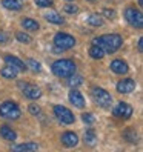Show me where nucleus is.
Masks as SVG:
<instances>
[{"label": "nucleus", "instance_id": "f8f14e48", "mask_svg": "<svg viewBox=\"0 0 143 152\" xmlns=\"http://www.w3.org/2000/svg\"><path fill=\"white\" fill-rule=\"evenodd\" d=\"M68 97H69V102L73 103L76 108H83V106H85V98H83L82 94L77 91V89L73 88V91H69V95Z\"/></svg>", "mask_w": 143, "mask_h": 152}, {"label": "nucleus", "instance_id": "f257e3e1", "mask_svg": "<svg viewBox=\"0 0 143 152\" xmlns=\"http://www.w3.org/2000/svg\"><path fill=\"white\" fill-rule=\"evenodd\" d=\"M122 43H123V39L119 34H105V35L95 37L92 40V45L102 48L105 51V54H112V52H115L122 46Z\"/></svg>", "mask_w": 143, "mask_h": 152}, {"label": "nucleus", "instance_id": "39448f33", "mask_svg": "<svg viewBox=\"0 0 143 152\" xmlns=\"http://www.w3.org/2000/svg\"><path fill=\"white\" fill-rule=\"evenodd\" d=\"M125 19H126V22L134 26V28H142L143 26V15L139 10H136V8H126V11H125Z\"/></svg>", "mask_w": 143, "mask_h": 152}, {"label": "nucleus", "instance_id": "412c9836", "mask_svg": "<svg viewBox=\"0 0 143 152\" xmlns=\"http://www.w3.org/2000/svg\"><path fill=\"white\" fill-rule=\"evenodd\" d=\"M45 19H46L49 23H54V25H62L65 20H63V17H60V14H57V12H48L46 15H45Z\"/></svg>", "mask_w": 143, "mask_h": 152}, {"label": "nucleus", "instance_id": "bb28decb", "mask_svg": "<svg viewBox=\"0 0 143 152\" xmlns=\"http://www.w3.org/2000/svg\"><path fill=\"white\" fill-rule=\"evenodd\" d=\"M26 66H29L32 71H35V72H39V71L42 69V66H40L39 61H35V60H32V58H29L28 61H26Z\"/></svg>", "mask_w": 143, "mask_h": 152}, {"label": "nucleus", "instance_id": "20e7f679", "mask_svg": "<svg viewBox=\"0 0 143 152\" xmlns=\"http://www.w3.org/2000/svg\"><path fill=\"white\" fill-rule=\"evenodd\" d=\"M0 117L6 120H17L20 117V109L14 102H5L0 104Z\"/></svg>", "mask_w": 143, "mask_h": 152}, {"label": "nucleus", "instance_id": "473e14b6", "mask_svg": "<svg viewBox=\"0 0 143 152\" xmlns=\"http://www.w3.org/2000/svg\"><path fill=\"white\" fill-rule=\"evenodd\" d=\"M8 40H10V37H8L6 34H3V32H0V43H6Z\"/></svg>", "mask_w": 143, "mask_h": 152}, {"label": "nucleus", "instance_id": "f704fd0d", "mask_svg": "<svg viewBox=\"0 0 143 152\" xmlns=\"http://www.w3.org/2000/svg\"><path fill=\"white\" fill-rule=\"evenodd\" d=\"M91 2H92V0H91Z\"/></svg>", "mask_w": 143, "mask_h": 152}, {"label": "nucleus", "instance_id": "4be33fe9", "mask_svg": "<svg viewBox=\"0 0 143 152\" xmlns=\"http://www.w3.org/2000/svg\"><path fill=\"white\" fill-rule=\"evenodd\" d=\"M89 56H91L92 58H97V60H100L105 57V51L99 46H95V45H92L91 48H89Z\"/></svg>", "mask_w": 143, "mask_h": 152}, {"label": "nucleus", "instance_id": "cd10ccee", "mask_svg": "<svg viewBox=\"0 0 143 152\" xmlns=\"http://www.w3.org/2000/svg\"><path fill=\"white\" fill-rule=\"evenodd\" d=\"M63 10H65V12H68V14H76V12H78V8H77L76 5H71V3H66V5L63 6Z\"/></svg>", "mask_w": 143, "mask_h": 152}, {"label": "nucleus", "instance_id": "6ab92c4d", "mask_svg": "<svg viewBox=\"0 0 143 152\" xmlns=\"http://www.w3.org/2000/svg\"><path fill=\"white\" fill-rule=\"evenodd\" d=\"M0 74H2L3 78H8V80H12L17 77V71L14 68H11L10 65H6L5 68H2V71H0Z\"/></svg>", "mask_w": 143, "mask_h": 152}, {"label": "nucleus", "instance_id": "0eeeda50", "mask_svg": "<svg viewBox=\"0 0 143 152\" xmlns=\"http://www.w3.org/2000/svg\"><path fill=\"white\" fill-rule=\"evenodd\" d=\"M54 115L59 118V121H62L63 124H71V123H74V120H76L74 114L71 112L68 108L62 106V104L54 106Z\"/></svg>", "mask_w": 143, "mask_h": 152}, {"label": "nucleus", "instance_id": "f3484780", "mask_svg": "<svg viewBox=\"0 0 143 152\" xmlns=\"http://www.w3.org/2000/svg\"><path fill=\"white\" fill-rule=\"evenodd\" d=\"M22 26H23L26 31H31V32H35V31L40 29L39 22H35V20H32V19H23V20H22Z\"/></svg>", "mask_w": 143, "mask_h": 152}, {"label": "nucleus", "instance_id": "a878e982", "mask_svg": "<svg viewBox=\"0 0 143 152\" xmlns=\"http://www.w3.org/2000/svg\"><path fill=\"white\" fill-rule=\"evenodd\" d=\"M123 137L126 138L128 141H131V143H136L137 141V132L134 129H126L123 132Z\"/></svg>", "mask_w": 143, "mask_h": 152}, {"label": "nucleus", "instance_id": "1a4fd4ad", "mask_svg": "<svg viewBox=\"0 0 143 152\" xmlns=\"http://www.w3.org/2000/svg\"><path fill=\"white\" fill-rule=\"evenodd\" d=\"M20 86L23 89V95L28 97L29 100H37V98H40L42 91H40V88H37L35 85H26V83L23 85V83H20Z\"/></svg>", "mask_w": 143, "mask_h": 152}, {"label": "nucleus", "instance_id": "f03ea898", "mask_svg": "<svg viewBox=\"0 0 143 152\" xmlns=\"http://www.w3.org/2000/svg\"><path fill=\"white\" fill-rule=\"evenodd\" d=\"M51 71L54 72V75L62 77V78H68L69 75L76 74V63L69 58H60L54 61L51 66Z\"/></svg>", "mask_w": 143, "mask_h": 152}, {"label": "nucleus", "instance_id": "7ed1b4c3", "mask_svg": "<svg viewBox=\"0 0 143 152\" xmlns=\"http://www.w3.org/2000/svg\"><path fill=\"white\" fill-rule=\"evenodd\" d=\"M91 95H92V100L99 104L100 108H111L112 97L108 91H105L103 88H92Z\"/></svg>", "mask_w": 143, "mask_h": 152}, {"label": "nucleus", "instance_id": "7c9ffc66", "mask_svg": "<svg viewBox=\"0 0 143 152\" xmlns=\"http://www.w3.org/2000/svg\"><path fill=\"white\" fill-rule=\"evenodd\" d=\"M82 120H83L85 123H88V124L94 123V117H92V114H91V112H85V114H82Z\"/></svg>", "mask_w": 143, "mask_h": 152}, {"label": "nucleus", "instance_id": "dca6fc26", "mask_svg": "<svg viewBox=\"0 0 143 152\" xmlns=\"http://www.w3.org/2000/svg\"><path fill=\"white\" fill-rule=\"evenodd\" d=\"M2 5L10 11H20L23 6L20 0H2Z\"/></svg>", "mask_w": 143, "mask_h": 152}, {"label": "nucleus", "instance_id": "72a5a7b5", "mask_svg": "<svg viewBox=\"0 0 143 152\" xmlns=\"http://www.w3.org/2000/svg\"><path fill=\"white\" fill-rule=\"evenodd\" d=\"M137 45H139V51L142 52V46H143V39H139V43H137Z\"/></svg>", "mask_w": 143, "mask_h": 152}, {"label": "nucleus", "instance_id": "a211bd4d", "mask_svg": "<svg viewBox=\"0 0 143 152\" xmlns=\"http://www.w3.org/2000/svg\"><path fill=\"white\" fill-rule=\"evenodd\" d=\"M39 145L37 143H23V145H17L12 148V151L15 152H22V151H37Z\"/></svg>", "mask_w": 143, "mask_h": 152}, {"label": "nucleus", "instance_id": "4468645a", "mask_svg": "<svg viewBox=\"0 0 143 152\" xmlns=\"http://www.w3.org/2000/svg\"><path fill=\"white\" fill-rule=\"evenodd\" d=\"M62 143H63L66 148H74L78 143V137L74 132H65L63 135H62Z\"/></svg>", "mask_w": 143, "mask_h": 152}, {"label": "nucleus", "instance_id": "aec40b11", "mask_svg": "<svg viewBox=\"0 0 143 152\" xmlns=\"http://www.w3.org/2000/svg\"><path fill=\"white\" fill-rule=\"evenodd\" d=\"M83 141H85V145H88V146H95L97 145V135H95V132L91 131V129H89L88 132H85Z\"/></svg>", "mask_w": 143, "mask_h": 152}, {"label": "nucleus", "instance_id": "393cba45", "mask_svg": "<svg viewBox=\"0 0 143 152\" xmlns=\"http://www.w3.org/2000/svg\"><path fill=\"white\" fill-rule=\"evenodd\" d=\"M88 23L91 25V26H102L103 25V19H102V15L92 14V15L88 17Z\"/></svg>", "mask_w": 143, "mask_h": 152}, {"label": "nucleus", "instance_id": "b1692460", "mask_svg": "<svg viewBox=\"0 0 143 152\" xmlns=\"http://www.w3.org/2000/svg\"><path fill=\"white\" fill-rule=\"evenodd\" d=\"M69 80H68V85L71 86V88H76V86H80L83 83V78L80 77V75H76V74H73V75H69L68 77Z\"/></svg>", "mask_w": 143, "mask_h": 152}, {"label": "nucleus", "instance_id": "2f4dec72", "mask_svg": "<svg viewBox=\"0 0 143 152\" xmlns=\"http://www.w3.org/2000/svg\"><path fill=\"white\" fill-rule=\"evenodd\" d=\"M102 15H105L106 17V19H114V17H115V11L114 10H108V8H105V10L102 11Z\"/></svg>", "mask_w": 143, "mask_h": 152}, {"label": "nucleus", "instance_id": "9b49d317", "mask_svg": "<svg viewBox=\"0 0 143 152\" xmlns=\"http://www.w3.org/2000/svg\"><path fill=\"white\" fill-rule=\"evenodd\" d=\"M5 63L10 65L11 68H14L17 72H19V71H26V68H28L20 58H17L14 56H5Z\"/></svg>", "mask_w": 143, "mask_h": 152}, {"label": "nucleus", "instance_id": "5701e85b", "mask_svg": "<svg viewBox=\"0 0 143 152\" xmlns=\"http://www.w3.org/2000/svg\"><path fill=\"white\" fill-rule=\"evenodd\" d=\"M15 39L19 40L20 43H25V45H28V43H31L32 42V37L29 34H26V32H23V31H19L15 34Z\"/></svg>", "mask_w": 143, "mask_h": 152}, {"label": "nucleus", "instance_id": "423d86ee", "mask_svg": "<svg viewBox=\"0 0 143 152\" xmlns=\"http://www.w3.org/2000/svg\"><path fill=\"white\" fill-rule=\"evenodd\" d=\"M54 45L56 46H59L60 49H71V48H74V45H76V39L73 37V35H69V34H65V32H59L56 34V37H54Z\"/></svg>", "mask_w": 143, "mask_h": 152}, {"label": "nucleus", "instance_id": "ddd939ff", "mask_svg": "<svg viewBox=\"0 0 143 152\" xmlns=\"http://www.w3.org/2000/svg\"><path fill=\"white\" fill-rule=\"evenodd\" d=\"M128 65H126V61H123V60H114L111 61V71L115 74H126L128 72Z\"/></svg>", "mask_w": 143, "mask_h": 152}, {"label": "nucleus", "instance_id": "9d476101", "mask_svg": "<svg viewBox=\"0 0 143 152\" xmlns=\"http://www.w3.org/2000/svg\"><path fill=\"white\" fill-rule=\"evenodd\" d=\"M136 89V82L132 78H123L117 83V91L120 94H129Z\"/></svg>", "mask_w": 143, "mask_h": 152}, {"label": "nucleus", "instance_id": "c85d7f7f", "mask_svg": "<svg viewBox=\"0 0 143 152\" xmlns=\"http://www.w3.org/2000/svg\"><path fill=\"white\" fill-rule=\"evenodd\" d=\"M35 5L40 6V8H48V6H52V0H34Z\"/></svg>", "mask_w": 143, "mask_h": 152}, {"label": "nucleus", "instance_id": "2eb2a0df", "mask_svg": "<svg viewBox=\"0 0 143 152\" xmlns=\"http://www.w3.org/2000/svg\"><path fill=\"white\" fill-rule=\"evenodd\" d=\"M0 135L3 137V140L6 141H14L17 138V134L12 128H10L8 124H5V126H0Z\"/></svg>", "mask_w": 143, "mask_h": 152}, {"label": "nucleus", "instance_id": "6e6552de", "mask_svg": "<svg viewBox=\"0 0 143 152\" xmlns=\"http://www.w3.org/2000/svg\"><path fill=\"white\" fill-rule=\"evenodd\" d=\"M132 108L128 104V103H125V102H120L115 104V108L112 109V114L115 115V117H119V118H129L131 115H132Z\"/></svg>", "mask_w": 143, "mask_h": 152}, {"label": "nucleus", "instance_id": "c756f323", "mask_svg": "<svg viewBox=\"0 0 143 152\" xmlns=\"http://www.w3.org/2000/svg\"><path fill=\"white\" fill-rule=\"evenodd\" d=\"M29 112H31L32 115H40V114H42V109H40L39 104L32 103V104H29Z\"/></svg>", "mask_w": 143, "mask_h": 152}]
</instances>
